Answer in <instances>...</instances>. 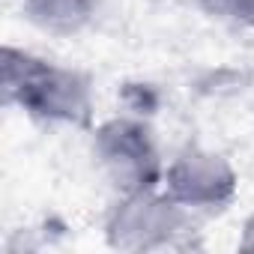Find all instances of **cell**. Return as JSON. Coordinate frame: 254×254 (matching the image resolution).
<instances>
[{"instance_id": "obj_4", "label": "cell", "mask_w": 254, "mask_h": 254, "mask_svg": "<svg viewBox=\"0 0 254 254\" xmlns=\"http://www.w3.org/2000/svg\"><path fill=\"white\" fill-rule=\"evenodd\" d=\"M162 189L189 212H218L233 203L239 174L221 153L189 144L165 165Z\"/></svg>"}, {"instance_id": "obj_7", "label": "cell", "mask_w": 254, "mask_h": 254, "mask_svg": "<svg viewBox=\"0 0 254 254\" xmlns=\"http://www.w3.org/2000/svg\"><path fill=\"white\" fill-rule=\"evenodd\" d=\"M239 251L254 254V212L242 221V236H239Z\"/></svg>"}, {"instance_id": "obj_6", "label": "cell", "mask_w": 254, "mask_h": 254, "mask_svg": "<svg viewBox=\"0 0 254 254\" xmlns=\"http://www.w3.org/2000/svg\"><path fill=\"white\" fill-rule=\"evenodd\" d=\"M194 3L209 18L239 27H254V0H194Z\"/></svg>"}, {"instance_id": "obj_5", "label": "cell", "mask_w": 254, "mask_h": 254, "mask_svg": "<svg viewBox=\"0 0 254 254\" xmlns=\"http://www.w3.org/2000/svg\"><path fill=\"white\" fill-rule=\"evenodd\" d=\"M96 9L99 0H21L24 18L36 30L60 39H72L84 33L93 24Z\"/></svg>"}, {"instance_id": "obj_1", "label": "cell", "mask_w": 254, "mask_h": 254, "mask_svg": "<svg viewBox=\"0 0 254 254\" xmlns=\"http://www.w3.org/2000/svg\"><path fill=\"white\" fill-rule=\"evenodd\" d=\"M3 102L27 117L51 126L90 129L93 126V81L81 69L51 63L24 48H3Z\"/></svg>"}, {"instance_id": "obj_3", "label": "cell", "mask_w": 254, "mask_h": 254, "mask_svg": "<svg viewBox=\"0 0 254 254\" xmlns=\"http://www.w3.org/2000/svg\"><path fill=\"white\" fill-rule=\"evenodd\" d=\"M191 230V212L165 189L120 194L105 218V239L117 251H165Z\"/></svg>"}, {"instance_id": "obj_2", "label": "cell", "mask_w": 254, "mask_h": 254, "mask_svg": "<svg viewBox=\"0 0 254 254\" xmlns=\"http://www.w3.org/2000/svg\"><path fill=\"white\" fill-rule=\"evenodd\" d=\"M90 153L96 171L117 194L162 189L165 162L153 129L138 117H114L96 126Z\"/></svg>"}]
</instances>
